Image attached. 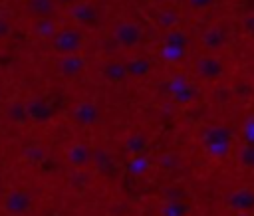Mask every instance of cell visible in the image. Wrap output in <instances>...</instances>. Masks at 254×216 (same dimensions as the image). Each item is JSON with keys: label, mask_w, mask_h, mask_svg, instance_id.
Wrapping results in <instances>:
<instances>
[]
</instances>
